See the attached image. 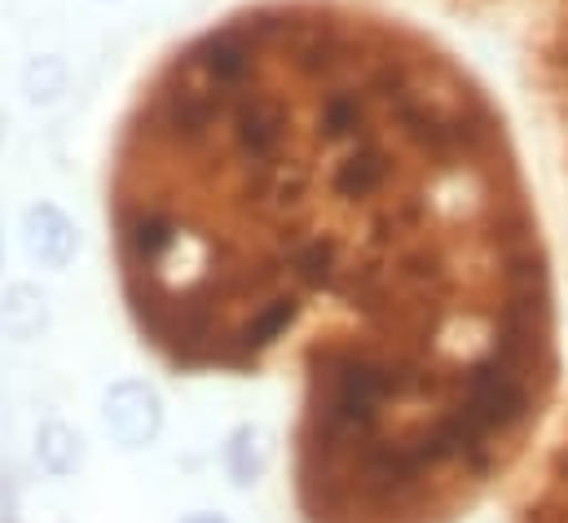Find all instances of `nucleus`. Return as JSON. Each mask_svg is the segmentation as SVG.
Returning a JSON list of instances; mask_svg holds the SVG:
<instances>
[{"label":"nucleus","mask_w":568,"mask_h":523,"mask_svg":"<svg viewBox=\"0 0 568 523\" xmlns=\"http://www.w3.org/2000/svg\"><path fill=\"white\" fill-rule=\"evenodd\" d=\"M124 312L172 375L295 379L300 523H463L565 388L551 243L489 89L339 0L176 44L106 172Z\"/></svg>","instance_id":"nucleus-1"},{"label":"nucleus","mask_w":568,"mask_h":523,"mask_svg":"<svg viewBox=\"0 0 568 523\" xmlns=\"http://www.w3.org/2000/svg\"><path fill=\"white\" fill-rule=\"evenodd\" d=\"M511 523H568V404L556 409L534 458L525 462Z\"/></svg>","instance_id":"nucleus-2"},{"label":"nucleus","mask_w":568,"mask_h":523,"mask_svg":"<svg viewBox=\"0 0 568 523\" xmlns=\"http://www.w3.org/2000/svg\"><path fill=\"white\" fill-rule=\"evenodd\" d=\"M31 252L49 264L67 260V252H71V225L62 221V212H53V207L31 212Z\"/></svg>","instance_id":"nucleus-3"},{"label":"nucleus","mask_w":568,"mask_h":523,"mask_svg":"<svg viewBox=\"0 0 568 523\" xmlns=\"http://www.w3.org/2000/svg\"><path fill=\"white\" fill-rule=\"evenodd\" d=\"M194 523H221V520H194Z\"/></svg>","instance_id":"nucleus-4"}]
</instances>
